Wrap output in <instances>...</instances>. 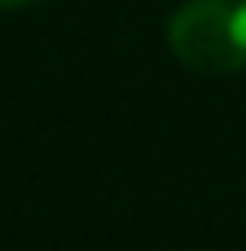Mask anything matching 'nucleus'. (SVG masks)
<instances>
[{
	"instance_id": "obj_1",
	"label": "nucleus",
	"mask_w": 246,
	"mask_h": 251,
	"mask_svg": "<svg viewBox=\"0 0 246 251\" xmlns=\"http://www.w3.org/2000/svg\"><path fill=\"white\" fill-rule=\"evenodd\" d=\"M167 49L198 75L246 71V0H185L167 18Z\"/></svg>"
},
{
	"instance_id": "obj_2",
	"label": "nucleus",
	"mask_w": 246,
	"mask_h": 251,
	"mask_svg": "<svg viewBox=\"0 0 246 251\" xmlns=\"http://www.w3.org/2000/svg\"><path fill=\"white\" fill-rule=\"evenodd\" d=\"M31 4H40V0H0V9H31Z\"/></svg>"
}]
</instances>
